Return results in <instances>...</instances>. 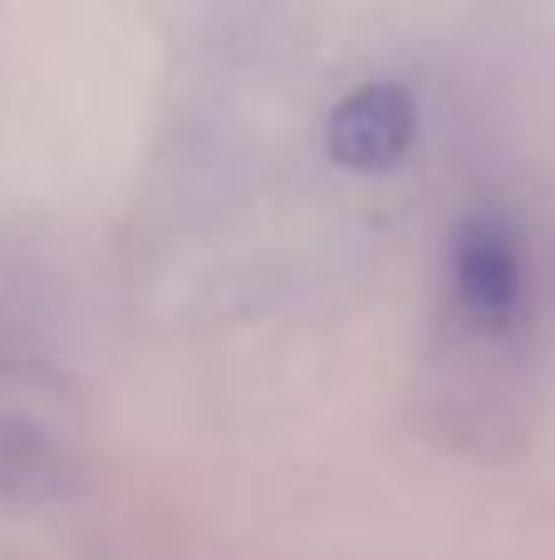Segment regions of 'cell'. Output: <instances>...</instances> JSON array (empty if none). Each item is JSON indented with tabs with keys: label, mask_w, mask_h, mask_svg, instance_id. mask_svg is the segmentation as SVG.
<instances>
[{
	"label": "cell",
	"mask_w": 555,
	"mask_h": 560,
	"mask_svg": "<svg viewBox=\"0 0 555 560\" xmlns=\"http://www.w3.org/2000/svg\"><path fill=\"white\" fill-rule=\"evenodd\" d=\"M84 487V467L59 433L39 418L0 408V502L5 506H49L69 502Z\"/></svg>",
	"instance_id": "obj_3"
},
{
	"label": "cell",
	"mask_w": 555,
	"mask_h": 560,
	"mask_svg": "<svg viewBox=\"0 0 555 560\" xmlns=\"http://www.w3.org/2000/svg\"><path fill=\"white\" fill-rule=\"evenodd\" d=\"M452 290H458L462 315L477 329H511L527 300V266H521V242L501 217L482 212L468 217L452 242Z\"/></svg>",
	"instance_id": "obj_1"
},
{
	"label": "cell",
	"mask_w": 555,
	"mask_h": 560,
	"mask_svg": "<svg viewBox=\"0 0 555 560\" xmlns=\"http://www.w3.org/2000/svg\"><path fill=\"white\" fill-rule=\"evenodd\" d=\"M418 138V104L403 84H364L330 114L324 148L350 173H389Z\"/></svg>",
	"instance_id": "obj_2"
}]
</instances>
